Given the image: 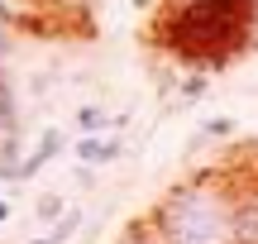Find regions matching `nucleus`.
I'll return each mask as SVG.
<instances>
[{
    "instance_id": "obj_1",
    "label": "nucleus",
    "mask_w": 258,
    "mask_h": 244,
    "mask_svg": "<svg viewBox=\"0 0 258 244\" xmlns=\"http://www.w3.org/2000/svg\"><path fill=\"white\" fill-rule=\"evenodd\" d=\"M153 38L196 72H220L253 43V0H186L163 5Z\"/></svg>"
},
{
    "instance_id": "obj_2",
    "label": "nucleus",
    "mask_w": 258,
    "mask_h": 244,
    "mask_svg": "<svg viewBox=\"0 0 258 244\" xmlns=\"http://www.w3.org/2000/svg\"><path fill=\"white\" fill-rule=\"evenodd\" d=\"M230 206L234 182H225L220 172H201L153 206V244H234Z\"/></svg>"
},
{
    "instance_id": "obj_3",
    "label": "nucleus",
    "mask_w": 258,
    "mask_h": 244,
    "mask_svg": "<svg viewBox=\"0 0 258 244\" xmlns=\"http://www.w3.org/2000/svg\"><path fill=\"white\" fill-rule=\"evenodd\" d=\"M62 149H67V134L57 130V125H43V130H38V139H34V149H29L24 163H19V177H15V182H29L34 172H43Z\"/></svg>"
},
{
    "instance_id": "obj_4",
    "label": "nucleus",
    "mask_w": 258,
    "mask_h": 244,
    "mask_svg": "<svg viewBox=\"0 0 258 244\" xmlns=\"http://www.w3.org/2000/svg\"><path fill=\"white\" fill-rule=\"evenodd\" d=\"M72 158L77 168H105V163L124 158V139H105V134H82L72 144Z\"/></svg>"
},
{
    "instance_id": "obj_5",
    "label": "nucleus",
    "mask_w": 258,
    "mask_h": 244,
    "mask_svg": "<svg viewBox=\"0 0 258 244\" xmlns=\"http://www.w3.org/2000/svg\"><path fill=\"white\" fill-rule=\"evenodd\" d=\"M230 235H234V244H258V197H253V187H239V192H234Z\"/></svg>"
},
{
    "instance_id": "obj_6",
    "label": "nucleus",
    "mask_w": 258,
    "mask_h": 244,
    "mask_svg": "<svg viewBox=\"0 0 258 244\" xmlns=\"http://www.w3.org/2000/svg\"><path fill=\"white\" fill-rule=\"evenodd\" d=\"M19 163H24V134L5 130V139H0V177L15 182L19 177Z\"/></svg>"
},
{
    "instance_id": "obj_7",
    "label": "nucleus",
    "mask_w": 258,
    "mask_h": 244,
    "mask_svg": "<svg viewBox=\"0 0 258 244\" xmlns=\"http://www.w3.org/2000/svg\"><path fill=\"white\" fill-rule=\"evenodd\" d=\"M72 125H77V134H105V130H110V115H105L96 101H82L72 110Z\"/></svg>"
},
{
    "instance_id": "obj_8",
    "label": "nucleus",
    "mask_w": 258,
    "mask_h": 244,
    "mask_svg": "<svg viewBox=\"0 0 258 244\" xmlns=\"http://www.w3.org/2000/svg\"><path fill=\"white\" fill-rule=\"evenodd\" d=\"M77 230H82V211H72V206H67L62 216L48 225V235H38L34 244H72V235H77Z\"/></svg>"
},
{
    "instance_id": "obj_9",
    "label": "nucleus",
    "mask_w": 258,
    "mask_h": 244,
    "mask_svg": "<svg viewBox=\"0 0 258 244\" xmlns=\"http://www.w3.org/2000/svg\"><path fill=\"white\" fill-rule=\"evenodd\" d=\"M0 130H19V105H15V86H10L5 63H0Z\"/></svg>"
},
{
    "instance_id": "obj_10",
    "label": "nucleus",
    "mask_w": 258,
    "mask_h": 244,
    "mask_svg": "<svg viewBox=\"0 0 258 244\" xmlns=\"http://www.w3.org/2000/svg\"><path fill=\"white\" fill-rule=\"evenodd\" d=\"M62 211H67V201H62V197H53V192H43V197L34 201V216H38V225H53V220L62 216Z\"/></svg>"
},
{
    "instance_id": "obj_11",
    "label": "nucleus",
    "mask_w": 258,
    "mask_h": 244,
    "mask_svg": "<svg viewBox=\"0 0 258 244\" xmlns=\"http://www.w3.org/2000/svg\"><path fill=\"white\" fill-rule=\"evenodd\" d=\"M206 91H211V77H206V72H191V77L177 82V96H182V101H201Z\"/></svg>"
},
{
    "instance_id": "obj_12",
    "label": "nucleus",
    "mask_w": 258,
    "mask_h": 244,
    "mask_svg": "<svg viewBox=\"0 0 258 244\" xmlns=\"http://www.w3.org/2000/svg\"><path fill=\"white\" fill-rule=\"evenodd\" d=\"M206 134H211V139H225V134H234V120H230V115H225V120H211Z\"/></svg>"
},
{
    "instance_id": "obj_13",
    "label": "nucleus",
    "mask_w": 258,
    "mask_h": 244,
    "mask_svg": "<svg viewBox=\"0 0 258 244\" xmlns=\"http://www.w3.org/2000/svg\"><path fill=\"white\" fill-rule=\"evenodd\" d=\"M15 53V34H10V24H0V63Z\"/></svg>"
},
{
    "instance_id": "obj_14",
    "label": "nucleus",
    "mask_w": 258,
    "mask_h": 244,
    "mask_svg": "<svg viewBox=\"0 0 258 244\" xmlns=\"http://www.w3.org/2000/svg\"><path fill=\"white\" fill-rule=\"evenodd\" d=\"M0 24H15V10H10V0H0Z\"/></svg>"
},
{
    "instance_id": "obj_15",
    "label": "nucleus",
    "mask_w": 258,
    "mask_h": 244,
    "mask_svg": "<svg viewBox=\"0 0 258 244\" xmlns=\"http://www.w3.org/2000/svg\"><path fill=\"white\" fill-rule=\"evenodd\" d=\"M10 220V197H0V225Z\"/></svg>"
},
{
    "instance_id": "obj_16",
    "label": "nucleus",
    "mask_w": 258,
    "mask_h": 244,
    "mask_svg": "<svg viewBox=\"0 0 258 244\" xmlns=\"http://www.w3.org/2000/svg\"><path fill=\"white\" fill-rule=\"evenodd\" d=\"M129 5H134V10H153L158 0H129Z\"/></svg>"
},
{
    "instance_id": "obj_17",
    "label": "nucleus",
    "mask_w": 258,
    "mask_h": 244,
    "mask_svg": "<svg viewBox=\"0 0 258 244\" xmlns=\"http://www.w3.org/2000/svg\"><path fill=\"white\" fill-rule=\"evenodd\" d=\"M163 5H186V0H163Z\"/></svg>"
}]
</instances>
